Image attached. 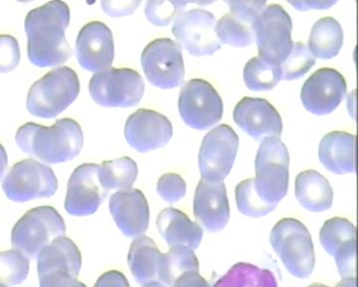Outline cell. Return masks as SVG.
Returning <instances> with one entry per match:
<instances>
[{"label": "cell", "mask_w": 358, "mask_h": 287, "mask_svg": "<svg viewBox=\"0 0 358 287\" xmlns=\"http://www.w3.org/2000/svg\"><path fill=\"white\" fill-rule=\"evenodd\" d=\"M355 225L346 218H329L320 229V244L336 260L341 279L355 277Z\"/></svg>", "instance_id": "19"}, {"label": "cell", "mask_w": 358, "mask_h": 287, "mask_svg": "<svg viewBox=\"0 0 358 287\" xmlns=\"http://www.w3.org/2000/svg\"><path fill=\"white\" fill-rule=\"evenodd\" d=\"M7 164H8V157H7L6 150L3 146L0 144V180L6 173Z\"/></svg>", "instance_id": "44"}, {"label": "cell", "mask_w": 358, "mask_h": 287, "mask_svg": "<svg viewBox=\"0 0 358 287\" xmlns=\"http://www.w3.org/2000/svg\"><path fill=\"white\" fill-rule=\"evenodd\" d=\"M173 124L159 112L140 109L128 118L124 126V137L138 153L164 147L173 137Z\"/></svg>", "instance_id": "17"}, {"label": "cell", "mask_w": 358, "mask_h": 287, "mask_svg": "<svg viewBox=\"0 0 358 287\" xmlns=\"http://www.w3.org/2000/svg\"><path fill=\"white\" fill-rule=\"evenodd\" d=\"M346 89L345 78L341 72L333 68H320L301 87V103L312 114H331L343 102Z\"/></svg>", "instance_id": "15"}, {"label": "cell", "mask_w": 358, "mask_h": 287, "mask_svg": "<svg viewBox=\"0 0 358 287\" xmlns=\"http://www.w3.org/2000/svg\"><path fill=\"white\" fill-rule=\"evenodd\" d=\"M138 164L131 158L122 157L103 162L99 168V178L106 190L131 189L138 178Z\"/></svg>", "instance_id": "31"}, {"label": "cell", "mask_w": 358, "mask_h": 287, "mask_svg": "<svg viewBox=\"0 0 358 287\" xmlns=\"http://www.w3.org/2000/svg\"><path fill=\"white\" fill-rule=\"evenodd\" d=\"M315 58L308 50V46L301 42L294 43L291 53L280 64L282 80L301 78L315 66Z\"/></svg>", "instance_id": "35"}, {"label": "cell", "mask_w": 358, "mask_h": 287, "mask_svg": "<svg viewBox=\"0 0 358 287\" xmlns=\"http://www.w3.org/2000/svg\"><path fill=\"white\" fill-rule=\"evenodd\" d=\"M20 47L11 35H0V73L13 71L20 62Z\"/></svg>", "instance_id": "38"}, {"label": "cell", "mask_w": 358, "mask_h": 287, "mask_svg": "<svg viewBox=\"0 0 358 287\" xmlns=\"http://www.w3.org/2000/svg\"><path fill=\"white\" fill-rule=\"evenodd\" d=\"M239 137L229 125H219L205 135L200 147L199 166L201 178L223 182L236 159Z\"/></svg>", "instance_id": "12"}, {"label": "cell", "mask_w": 358, "mask_h": 287, "mask_svg": "<svg viewBox=\"0 0 358 287\" xmlns=\"http://www.w3.org/2000/svg\"><path fill=\"white\" fill-rule=\"evenodd\" d=\"M171 287H210L199 272H187L181 275Z\"/></svg>", "instance_id": "42"}, {"label": "cell", "mask_w": 358, "mask_h": 287, "mask_svg": "<svg viewBox=\"0 0 358 287\" xmlns=\"http://www.w3.org/2000/svg\"><path fill=\"white\" fill-rule=\"evenodd\" d=\"M62 216L50 206H37L28 211L14 225L11 232L13 249L26 258H37L40 251L58 237L65 234Z\"/></svg>", "instance_id": "6"}, {"label": "cell", "mask_w": 358, "mask_h": 287, "mask_svg": "<svg viewBox=\"0 0 358 287\" xmlns=\"http://www.w3.org/2000/svg\"><path fill=\"white\" fill-rule=\"evenodd\" d=\"M28 274L29 258L15 249L0 251V284L18 286L27 279Z\"/></svg>", "instance_id": "33"}, {"label": "cell", "mask_w": 358, "mask_h": 287, "mask_svg": "<svg viewBox=\"0 0 358 287\" xmlns=\"http://www.w3.org/2000/svg\"><path fill=\"white\" fill-rule=\"evenodd\" d=\"M160 253L157 244L145 235L136 237L131 244L128 255L129 270L141 286L157 279Z\"/></svg>", "instance_id": "27"}, {"label": "cell", "mask_w": 358, "mask_h": 287, "mask_svg": "<svg viewBox=\"0 0 358 287\" xmlns=\"http://www.w3.org/2000/svg\"><path fill=\"white\" fill-rule=\"evenodd\" d=\"M292 30L293 21L284 7L279 4L266 6L255 29L259 57L279 65L284 62L294 46Z\"/></svg>", "instance_id": "11"}, {"label": "cell", "mask_w": 358, "mask_h": 287, "mask_svg": "<svg viewBox=\"0 0 358 287\" xmlns=\"http://www.w3.org/2000/svg\"><path fill=\"white\" fill-rule=\"evenodd\" d=\"M282 80L281 67L261 57L250 59L244 67V81L252 91L272 90Z\"/></svg>", "instance_id": "32"}, {"label": "cell", "mask_w": 358, "mask_h": 287, "mask_svg": "<svg viewBox=\"0 0 358 287\" xmlns=\"http://www.w3.org/2000/svg\"><path fill=\"white\" fill-rule=\"evenodd\" d=\"M336 1H291L289 4L301 11L310 9H327L336 4Z\"/></svg>", "instance_id": "43"}, {"label": "cell", "mask_w": 358, "mask_h": 287, "mask_svg": "<svg viewBox=\"0 0 358 287\" xmlns=\"http://www.w3.org/2000/svg\"><path fill=\"white\" fill-rule=\"evenodd\" d=\"M89 92L96 104L103 107H134L143 97L145 82L136 70L109 68L93 75Z\"/></svg>", "instance_id": "7"}, {"label": "cell", "mask_w": 358, "mask_h": 287, "mask_svg": "<svg viewBox=\"0 0 358 287\" xmlns=\"http://www.w3.org/2000/svg\"><path fill=\"white\" fill-rule=\"evenodd\" d=\"M185 178L176 173H167L157 181V192L159 196L169 204H173L185 197L186 194Z\"/></svg>", "instance_id": "37"}, {"label": "cell", "mask_w": 358, "mask_h": 287, "mask_svg": "<svg viewBox=\"0 0 358 287\" xmlns=\"http://www.w3.org/2000/svg\"><path fill=\"white\" fill-rule=\"evenodd\" d=\"M235 123L255 140L282 135L281 115L266 99L245 97L233 112Z\"/></svg>", "instance_id": "20"}, {"label": "cell", "mask_w": 358, "mask_h": 287, "mask_svg": "<svg viewBox=\"0 0 358 287\" xmlns=\"http://www.w3.org/2000/svg\"><path fill=\"white\" fill-rule=\"evenodd\" d=\"M0 287H8V286H3V284H0Z\"/></svg>", "instance_id": "47"}, {"label": "cell", "mask_w": 358, "mask_h": 287, "mask_svg": "<svg viewBox=\"0 0 358 287\" xmlns=\"http://www.w3.org/2000/svg\"><path fill=\"white\" fill-rule=\"evenodd\" d=\"M270 242L287 270L298 279H307L315 265L312 237L305 225L296 218H282L275 223Z\"/></svg>", "instance_id": "5"}, {"label": "cell", "mask_w": 358, "mask_h": 287, "mask_svg": "<svg viewBox=\"0 0 358 287\" xmlns=\"http://www.w3.org/2000/svg\"><path fill=\"white\" fill-rule=\"evenodd\" d=\"M193 215L209 232H219L227 225L230 206L224 182L212 183L200 178L194 200Z\"/></svg>", "instance_id": "21"}, {"label": "cell", "mask_w": 358, "mask_h": 287, "mask_svg": "<svg viewBox=\"0 0 358 287\" xmlns=\"http://www.w3.org/2000/svg\"><path fill=\"white\" fill-rule=\"evenodd\" d=\"M213 287H278V284L271 270L239 262L233 265Z\"/></svg>", "instance_id": "30"}, {"label": "cell", "mask_w": 358, "mask_h": 287, "mask_svg": "<svg viewBox=\"0 0 358 287\" xmlns=\"http://www.w3.org/2000/svg\"><path fill=\"white\" fill-rule=\"evenodd\" d=\"M199 272V258L194 251L186 246H173L159 258L157 279L167 287L187 272Z\"/></svg>", "instance_id": "29"}, {"label": "cell", "mask_w": 358, "mask_h": 287, "mask_svg": "<svg viewBox=\"0 0 358 287\" xmlns=\"http://www.w3.org/2000/svg\"><path fill=\"white\" fill-rule=\"evenodd\" d=\"M215 16L202 8H194L179 14L173 21V33L180 47L192 55H212L221 48L216 31Z\"/></svg>", "instance_id": "13"}, {"label": "cell", "mask_w": 358, "mask_h": 287, "mask_svg": "<svg viewBox=\"0 0 358 287\" xmlns=\"http://www.w3.org/2000/svg\"><path fill=\"white\" fill-rule=\"evenodd\" d=\"M40 287H87L83 282L79 281L77 277L69 274L54 272L44 275L39 279Z\"/></svg>", "instance_id": "40"}, {"label": "cell", "mask_w": 358, "mask_h": 287, "mask_svg": "<svg viewBox=\"0 0 358 287\" xmlns=\"http://www.w3.org/2000/svg\"><path fill=\"white\" fill-rule=\"evenodd\" d=\"M100 164H82L73 172L68 182L65 209L74 216L95 214L108 196L99 178Z\"/></svg>", "instance_id": "14"}, {"label": "cell", "mask_w": 358, "mask_h": 287, "mask_svg": "<svg viewBox=\"0 0 358 287\" xmlns=\"http://www.w3.org/2000/svg\"><path fill=\"white\" fill-rule=\"evenodd\" d=\"M192 1H148L145 16L155 27H167L176 20L179 14L185 13L186 6Z\"/></svg>", "instance_id": "36"}, {"label": "cell", "mask_w": 358, "mask_h": 287, "mask_svg": "<svg viewBox=\"0 0 358 287\" xmlns=\"http://www.w3.org/2000/svg\"><path fill=\"white\" fill-rule=\"evenodd\" d=\"M235 199L240 213L250 218H261L274 211L275 206L266 204L257 194L254 178L242 181L235 189Z\"/></svg>", "instance_id": "34"}, {"label": "cell", "mask_w": 358, "mask_h": 287, "mask_svg": "<svg viewBox=\"0 0 358 287\" xmlns=\"http://www.w3.org/2000/svg\"><path fill=\"white\" fill-rule=\"evenodd\" d=\"M294 194L301 206L313 213H322L333 206V187L327 178L315 170L303 171L296 176Z\"/></svg>", "instance_id": "26"}, {"label": "cell", "mask_w": 358, "mask_h": 287, "mask_svg": "<svg viewBox=\"0 0 358 287\" xmlns=\"http://www.w3.org/2000/svg\"><path fill=\"white\" fill-rule=\"evenodd\" d=\"M76 56L87 71L109 69L115 58L114 37L110 28L101 21L87 23L78 33Z\"/></svg>", "instance_id": "18"}, {"label": "cell", "mask_w": 358, "mask_h": 287, "mask_svg": "<svg viewBox=\"0 0 358 287\" xmlns=\"http://www.w3.org/2000/svg\"><path fill=\"white\" fill-rule=\"evenodd\" d=\"M141 1H122V0H112L102 1L101 6L103 13L110 18H122L134 13L141 6Z\"/></svg>", "instance_id": "39"}, {"label": "cell", "mask_w": 358, "mask_h": 287, "mask_svg": "<svg viewBox=\"0 0 358 287\" xmlns=\"http://www.w3.org/2000/svg\"><path fill=\"white\" fill-rule=\"evenodd\" d=\"M143 287H167L164 286V284H162L160 281H150L148 284H143Z\"/></svg>", "instance_id": "45"}, {"label": "cell", "mask_w": 358, "mask_h": 287, "mask_svg": "<svg viewBox=\"0 0 358 287\" xmlns=\"http://www.w3.org/2000/svg\"><path fill=\"white\" fill-rule=\"evenodd\" d=\"M289 155L278 137L263 139L255 159L254 187L266 204L277 208L289 190Z\"/></svg>", "instance_id": "4"}, {"label": "cell", "mask_w": 358, "mask_h": 287, "mask_svg": "<svg viewBox=\"0 0 358 287\" xmlns=\"http://www.w3.org/2000/svg\"><path fill=\"white\" fill-rule=\"evenodd\" d=\"M320 163L334 174L355 171V136L343 131H334L324 136L320 143Z\"/></svg>", "instance_id": "25"}, {"label": "cell", "mask_w": 358, "mask_h": 287, "mask_svg": "<svg viewBox=\"0 0 358 287\" xmlns=\"http://www.w3.org/2000/svg\"><path fill=\"white\" fill-rule=\"evenodd\" d=\"M230 13L217 21L216 31L220 42L228 46H249L256 39V24L262 15L266 1H227Z\"/></svg>", "instance_id": "16"}, {"label": "cell", "mask_w": 358, "mask_h": 287, "mask_svg": "<svg viewBox=\"0 0 358 287\" xmlns=\"http://www.w3.org/2000/svg\"><path fill=\"white\" fill-rule=\"evenodd\" d=\"M179 114L195 130H207L222 119L223 101L216 89L203 79H192L181 88Z\"/></svg>", "instance_id": "9"}, {"label": "cell", "mask_w": 358, "mask_h": 287, "mask_svg": "<svg viewBox=\"0 0 358 287\" xmlns=\"http://www.w3.org/2000/svg\"><path fill=\"white\" fill-rule=\"evenodd\" d=\"M109 208L117 227L126 237L136 239L147 232L150 206L141 190H117L110 197Z\"/></svg>", "instance_id": "22"}, {"label": "cell", "mask_w": 358, "mask_h": 287, "mask_svg": "<svg viewBox=\"0 0 358 287\" xmlns=\"http://www.w3.org/2000/svg\"><path fill=\"white\" fill-rule=\"evenodd\" d=\"M157 227L169 248L186 246L195 251L203 237V230L199 223L178 209H162L157 218Z\"/></svg>", "instance_id": "24"}, {"label": "cell", "mask_w": 358, "mask_h": 287, "mask_svg": "<svg viewBox=\"0 0 358 287\" xmlns=\"http://www.w3.org/2000/svg\"><path fill=\"white\" fill-rule=\"evenodd\" d=\"M2 190L10 201L29 202L54 196L58 180L50 167L36 160L25 159L13 164L2 182Z\"/></svg>", "instance_id": "8"}, {"label": "cell", "mask_w": 358, "mask_h": 287, "mask_svg": "<svg viewBox=\"0 0 358 287\" xmlns=\"http://www.w3.org/2000/svg\"><path fill=\"white\" fill-rule=\"evenodd\" d=\"M82 267V255L76 244L69 237H58L45 246L37 256L38 276L61 272L78 277Z\"/></svg>", "instance_id": "23"}, {"label": "cell", "mask_w": 358, "mask_h": 287, "mask_svg": "<svg viewBox=\"0 0 358 287\" xmlns=\"http://www.w3.org/2000/svg\"><path fill=\"white\" fill-rule=\"evenodd\" d=\"M94 287H131L127 277L117 270H109L99 277Z\"/></svg>", "instance_id": "41"}, {"label": "cell", "mask_w": 358, "mask_h": 287, "mask_svg": "<svg viewBox=\"0 0 358 287\" xmlns=\"http://www.w3.org/2000/svg\"><path fill=\"white\" fill-rule=\"evenodd\" d=\"M70 8L63 1H50L32 9L25 18L27 54L37 67L64 64L72 50L66 29L69 27Z\"/></svg>", "instance_id": "1"}, {"label": "cell", "mask_w": 358, "mask_h": 287, "mask_svg": "<svg viewBox=\"0 0 358 287\" xmlns=\"http://www.w3.org/2000/svg\"><path fill=\"white\" fill-rule=\"evenodd\" d=\"M343 30L336 18H322L313 24L308 38V50L313 57H336L343 48Z\"/></svg>", "instance_id": "28"}, {"label": "cell", "mask_w": 358, "mask_h": 287, "mask_svg": "<svg viewBox=\"0 0 358 287\" xmlns=\"http://www.w3.org/2000/svg\"><path fill=\"white\" fill-rule=\"evenodd\" d=\"M308 287H331V286H326V284H312V286H310Z\"/></svg>", "instance_id": "46"}, {"label": "cell", "mask_w": 358, "mask_h": 287, "mask_svg": "<svg viewBox=\"0 0 358 287\" xmlns=\"http://www.w3.org/2000/svg\"><path fill=\"white\" fill-rule=\"evenodd\" d=\"M15 142L21 150L43 163L60 164L79 156L84 135L78 122L64 118L50 127L22 125L16 132Z\"/></svg>", "instance_id": "2"}, {"label": "cell", "mask_w": 358, "mask_h": 287, "mask_svg": "<svg viewBox=\"0 0 358 287\" xmlns=\"http://www.w3.org/2000/svg\"><path fill=\"white\" fill-rule=\"evenodd\" d=\"M141 67L152 85L173 89L185 81V68L181 47L171 38L155 39L141 53Z\"/></svg>", "instance_id": "10"}, {"label": "cell", "mask_w": 358, "mask_h": 287, "mask_svg": "<svg viewBox=\"0 0 358 287\" xmlns=\"http://www.w3.org/2000/svg\"><path fill=\"white\" fill-rule=\"evenodd\" d=\"M80 90L79 77L72 68H56L30 87L26 107L33 116L53 119L76 100Z\"/></svg>", "instance_id": "3"}]
</instances>
